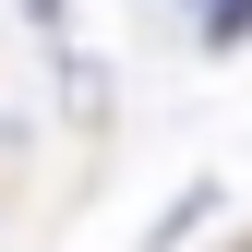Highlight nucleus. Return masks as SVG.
<instances>
[{
	"instance_id": "nucleus-1",
	"label": "nucleus",
	"mask_w": 252,
	"mask_h": 252,
	"mask_svg": "<svg viewBox=\"0 0 252 252\" xmlns=\"http://www.w3.org/2000/svg\"><path fill=\"white\" fill-rule=\"evenodd\" d=\"M48 72H60V108H72V132H108V120H120V84L96 72V48H72V36H60V48H48Z\"/></svg>"
},
{
	"instance_id": "nucleus-2",
	"label": "nucleus",
	"mask_w": 252,
	"mask_h": 252,
	"mask_svg": "<svg viewBox=\"0 0 252 252\" xmlns=\"http://www.w3.org/2000/svg\"><path fill=\"white\" fill-rule=\"evenodd\" d=\"M216 204H228V192H216V180H180V192L156 204V228H144V252H180V240H192L204 216H216Z\"/></svg>"
},
{
	"instance_id": "nucleus-3",
	"label": "nucleus",
	"mask_w": 252,
	"mask_h": 252,
	"mask_svg": "<svg viewBox=\"0 0 252 252\" xmlns=\"http://www.w3.org/2000/svg\"><path fill=\"white\" fill-rule=\"evenodd\" d=\"M180 12H192V48L204 60H240L252 48V0H180Z\"/></svg>"
}]
</instances>
